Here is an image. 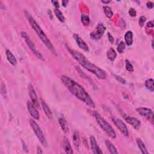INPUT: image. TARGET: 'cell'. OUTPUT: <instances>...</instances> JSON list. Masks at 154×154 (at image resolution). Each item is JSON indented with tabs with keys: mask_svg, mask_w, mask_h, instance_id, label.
Wrapping results in <instances>:
<instances>
[{
	"mask_svg": "<svg viewBox=\"0 0 154 154\" xmlns=\"http://www.w3.org/2000/svg\"><path fill=\"white\" fill-rule=\"evenodd\" d=\"M112 120L114 123V124L116 126L118 129L126 137H128L129 135V131L128 128L124 122L120 120V119L115 117L112 118Z\"/></svg>",
	"mask_w": 154,
	"mask_h": 154,
	"instance_id": "obj_9",
	"label": "cell"
},
{
	"mask_svg": "<svg viewBox=\"0 0 154 154\" xmlns=\"http://www.w3.org/2000/svg\"><path fill=\"white\" fill-rule=\"evenodd\" d=\"M28 91H29V95L31 99V101H32V102L34 104V105L37 108V109H40V105L39 103H38L37 95L32 84H28Z\"/></svg>",
	"mask_w": 154,
	"mask_h": 154,
	"instance_id": "obj_10",
	"label": "cell"
},
{
	"mask_svg": "<svg viewBox=\"0 0 154 154\" xmlns=\"http://www.w3.org/2000/svg\"><path fill=\"white\" fill-rule=\"evenodd\" d=\"M147 27H149V28H153V22L152 21H150V22H148L147 23Z\"/></svg>",
	"mask_w": 154,
	"mask_h": 154,
	"instance_id": "obj_38",
	"label": "cell"
},
{
	"mask_svg": "<svg viewBox=\"0 0 154 154\" xmlns=\"http://www.w3.org/2000/svg\"><path fill=\"white\" fill-rule=\"evenodd\" d=\"M27 107L28 110L30 115L32 116V118L36 120L39 119L40 118L39 113H38L37 110V108L34 105V104L32 102L28 101L27 103Z\"/></svg>",
	"mask_w": 154,
	"mask_h": 154,
	"instance_id": "obj_13",
	"label": "cell"
},
{
	"mask_svg": "<svg viewBox=\"0 0 154 154\" xmlns=\"http://www.w3.org/2000/svg\"><path fill=\"white\" fill-rule=\"evenodd\" d=\"M153 41H152V48H153Z\"/></svg>",
	"mask_w": 154,
	"mask_h": 154,
	"instance_id": "obj_41",
	"label": "cell"
},
{
	"mask_svg": "<svg viewBox=\"0 0 154 154\" xmlns=\"http://www.w3.org/2000/svg\"><path fill=\"white\" fill-rule=\"evenodd\" d=\"M58 123H59L61 129L63 130V131L65 133H67L69 131V127H68L66 120L63 118H60L58 119Z\"/></svg>",
	"mask_w": 154,
	"mask_h": 154,
	"instance_id": "obj_22",
	"label": "cell"
},
{
	"mask_svg": "<svg viewBox=\"0 0 154 154\" xmlns=\"http://www.w3.org/2000/svg\"><path fill=\"white\" fill-rule=\"evenodd\" d=\"M102 3H104V4H109V3H110V1H101Z\"/></svg>",
	"mask_w": 154,
	"mask_h": 154,
	"instance_id": "obj_40",
	"label": "cell"
},
{
	"mask_svg": "<svg viewBox=\"0 0 154 154\" xmlns=\"http://www.w3.org/2000/svg\"><path fill=\"white\" fill-rule=\"evenodd\" d=\"M25 14L26 18H27L31 26H32L33 29L35 31L37 35L40 38V39L45 45V47H47L52 54L56 55V51L53 45L50 41L47 36L46 35V34L45 33L42 28L40 27V25L38 24V23L36 21V20L31 16V14L27 11H25Z\"/></svg>",
	"mask_w": 154,
	"mask_h": 154,
	"instance_id": "obj_3",
	"label": "cell"
},
{
	"mask_svg": "<svg viewBox=\"0 0 154 154\" xmlns=\"http://www.w3.org/2000/svg\"><path fill=\"white\" fill-rule=\"evenodd\" d=\"M146 6H147V7H148V9H151L153 7V3L151 2V1H149V2L147 3V4H146Z\"/></svg>",
	"mask_w": 154,
	"mask_h": 154,
	"instance_id": "obj_35",
	"label": "cell"
},
{
	"mask_svg": "<svg viewBox=\"0 0 154 154\" xmlns=\"http://www.w3.org/2000/svg\"><path fill=\"white\" fill-rule=\"evenodd\" d=\"M6 54L7 59L9 61V62L13 66H16L18 61L16 57H15V56L13 55V54L9 50H6Z\"/></svg>",
	"mask_w": 154,
	"mask_h": 154,
	"instance_id": "obj_16",
	"label": "cell"
},
{
	"mask_svg": "<svg viewBox=\"0 0 154 154\" xmlns=\"http://www.w3.org/2000/svg\"><path fill=\"white\" fill-rule=\"evenodd\" d=\"M54 13L56 14V17L58 18V19L61 22H65V18L63 14L58 9H54Z\"/></svg>",
	"mask_w": 154,
	"mask_h": 154,
	"instance_id": "obj_26",
	"label": "cell"
},
{
	"mask_svg": "<svg viewBox=\"0 0 154 154\" xmlns=\"http://www.w3.org/2000/svg\"><path fill=\"white\" fill-rule=\"evenodd\" d=\"M37 153H43V151H42L41 148L38 146L37 147Z\"/></svg>",
	"mask_w": 154,
	"mask_h": 154,
	"instance_id": "obj_37",
	"label": "cell"
},
{
	"mask_svg": "<svg viewBox=\"0 0 154 154\" xmlns=\"http://www.w3.org/2000/svg\"><path fill=\"white\" fill-rule=\"evenodd\" d=\"M69 52H70L72 56L74 58L84 69L93 73L99 79L104 80L106 78L107 75L105 71H103L102 69L99 68L97 66L91 63L82 54L78 51L72 50H69Z\"/></svg>",
	"mask_w": 154,
	"mask_h": 154,
	"instance_id": "obj_2",
	"label": "cell"
},
{
	"mask_svg": "<svg viewBox=\"0 0 154 154\" xmlns=\"http://www.w3.org/2000/svg\"><path fill=\"white\" fill-rule=\"evenodd\" d=\"M21 34L22 37L24 38V40L25 41L27 45L28 46V47L30 48L31 51L33 52V54L37 58L40 59L41 60H45V58H44L43 56H42V54L40 52V51H38L37 50L34 43H33V42L32 40H31V38L27 35V34L25 32H22L21 33Z\"/></svg>",
	"mask_w": 154,
	"mask_h": 154,
	"instance_id": "obj_5",
	"label": "cell"
},
{
	"mask_svg": "<svg viewBox=\"0 0 154 154\" xmlns=\"http://www.w3.org/2000/svg\"><path fill=\"white\" fill-rule=\"evenodd\" d=\"M128 13H129V14L130 15V16H132V17H135V16H136V15H137V12L133 8H131L129 10Z\"/></svg>",
	"mask_w": 154,
	"mask_h": 154,
	"instance_id": "obj_31",
	"label": "cell"
},
{
	"mask_svg": "<svg viewBox=\"0 0 154 154\" xmlns=\"http://www.w3.org/2000/svg\"><path fill=\"white\" fill-rule=\"evenodd\" d=\"M107 57L109 60L113 61L117 57V53L113 48H110L107 51Z\"/></svg>",
	"mask_w": 154,
	"mask_h": 154,
	"instance_id": "obj_23",
	"label": "cell"
},
{
	"mask_svg": "<svg viewBox=\"0 0 154 154\" xmlns=\"http://www.w3.org/2000/svg\"><path fill=\"white\" fill-rule=\"evenodd\" d=\"M61 80L66 88L75 98L78 99L80 101L89 107H95L93 99L91 98L86 90L80 84L71 79L70 77L66 75L61 76Z\"/></svg>",
	"mask_w": 154,
	"mask_h": 154,
	"instance_id": "obj_1",
	"label": "cell"
},
{
	"mask_svg": "<svg viewBox=\"0 0 154 154\" xmlns=\"http://www.w3.org/2000/svg\"><path fill=\"white\" fill-rule=\"evenodd\" d=\"M146 17H144V16H142L140 18H139V21H138V23H139V25L141 26V27H143L144 22L146 21Z\"/></svg>",
	"mask_w": 154,
	"mask_h": 154,
	"instance_id": "obj_32",
	"label": "cell"
},
{
	"mask_svg": "<svg viewBox=\"0 0 154 154\" xmlns=\"http://www.w3.org/2000/svg\"><path fill=\"white\" fill-rule=\"evenodd\" d=\"M51 2L53 4L54 6L56 7V9H58L59 8L60 6H59V3H58V1H52Z\"/></svg>",
	"mask_w": 154,
	"mask_h": 154,
	"instance_id": "obj_36",
	"label": "cell"
},
{
	"mask_svg": "<svg viewBox=\"0 0 154 154\" xmlns=\"http://www.w3.org/2000/svg\"><path fill=\"white\" fill-rule=\"evenodd\" d=\"M81 21L82 24L84 26H88L90 24V20L88 15H86L85 14H82L81 16Z\"/></svg>",
	"mask_w": 154,
	"mask_h": 154,
	"instance_id": "obj_27",
	"label": "cell"
},
{
	"mask_svg": "<svg viewBox=\"0 0 154 154\" xmlns=\"http://www.w3.org/2000/svg\"><path fill=\"white\" fill-rule=\"evenodd\" d=\"M1 95L3 96V97H6L7 96V90L6 88V85L2 82L1 83Z\"/></svg>",
	"mask_w": 154,
	"mask_h": 154,
	"instance_id": "obj_30",
	"label": "cell"
},
{
	"mask_svg": "<svg viewBox=\"0 0 154 154\" xmlns=\"http://www.w3.org/2000/svg\"><path fill=\"white\" fill-rule=\"evenodd\" d=\"M72 139H73V143H74V145L75 146V148L76 149H78L80 146L81 140H80V137L79 133L78 131H76L74 133Z\"/></svg>",
	"mask_w": 154,
	"mask_h": 154,
	"instance_id": "obj_18",
	"label": "cell"
},
{
	"mask_svg": "<svg viewBox=\"0 0 154 154\" xmlns=\"http://www.w3.org/2000/svg\"><path fill=\"white\" fill-rule=\"evenodd\" d=\"M136 143L137 144L138 147L139 148V149H140V151H141L142 153H143V154H148L149 153L148 151H147V149H146V147L144 143L140 139V138H137V139H136Z\"/></svg>",
	"mask_w": 154,
	"mask_h": 154,
	"instance_id": "obj_20",
	"label": "cell"
},
{
	"mask_svg": "<svg viewBox=\"0 0 154 154\" xmlns=\"http://www.w3.org/2000/svg\"><path fill=\"white\" fill-rule=\"evenodd\" d=\"M125 45L128 46L132 45L133 43V33L131 31H128V32L125 34Z\"/></svg>",
	"mask_w": 154,
	"mask_h": 154,
	"instance_id": "obj_19",
	"label": "cell"
},
{
	"mask_svg": "<svg viewBox=\"0 0 154 154\" xmlns=\"http://www.w3.org/2000/svg\"><path fill=\"white\" fill-rule=\"evenodd\" d=\"M124 118L128 124H130L134 129L137 130L140 129L142 124L141 122L137 118L129 116H124Z\"/></svg>",
	"mask_w": 154,
	"mask_h": 154,
	"instance_id": "obj_11",
	"label": "cell"
},
{
	"mask_svg": "<svg viewBox=\"0 0 154 154\" xmlns=\"http://www.w3.org/2000/svg\"><path fill=\"white\" fill-rule=\"evenodd\" d=\"M103 9H104V12L105 14V16L108 18H111L113 16V12L111 10V9L110 8V7L109 6H104L103 7Z\"/></svg>",
	"mask_w": 154,
	"mask_h": 154,
	"instance_id": "obj_24",
	"label": "cell"
},
{
	"mask_svg": "<svg viewBox=\"0 0 154 154\" xmlns=\"http://www.w3.org/2000/svg\"><path fill=\"white\" fill-rule=\"evenodd\" d=\"M105 145L107 146L108 150H109V151L110 153L116 154V153H119L118 151H117V149L116 148V147L113 144V143H111L109 140H106L105 141Z\"/></svg>",
	"mask_w": 154,
	"mask_h": 154,
	"instance_id": "obj_21",
	"label": "cell"
},
{
	"mask_svg": "<svg viewBox=\"0 0 154 154\" xmlns=\"http://www.w3.org/2000/svg\"><path fill=\"white\" fill-rule=\"evenodd\" d=\"M29 122L31 127H32V128L33 129V131L34 132L38 139L39 140L41 143L45 146H47V141H46L45 137L39 126L37 125L36 121L34 120L33 119H30Z\"/></svg>",
	"mask_w": 154,
	"mask_h": 154,
	"instance_id": "obj_6",
	"label": "cell"
},
{
	"mask_svg": "<svg viewBox=\"0 0 154 154\" xmlns=\"http://www.w3.org/2000/svg\"><path fill=\"white\" fill-rule=\"evenodd\" d=\"M74 38L75 41H76L77 45H78V47L82 50L83 51L86 52H89V48L87 44L86 43V42L84 41L82 38L77 34H74Z\"/></svg>",
	"mask_w": 154,
	"mask_h": 154,
	"instance_id": "obj_12",
	"label": "cell"
},
{
	"mask_svg": "<svg viewBox=\"0 0 154 154\" xmlns=\"http://www.w3.org/2000/svg\"><path fill=\"white\" fill-rule=\"evenodd\" d=\"M136 111L142 117L149 120L152 124H153V113L151 109L145 107H139L137 108Z\"/></svg>",
	"mask_w": 154,
	"mask_h": 154,
	"instance_id": "obj_8",
	"label": "cell"
},
{
	"mask_svg": "<svg viewBox=\"0 0 154 154\" xmlns=\"http://www.w3.org/2000/svg\"><path fill=\"white\" fill-rule=\"evenodd\" d=\"M106 31V27L102 23H99L96 27L95 30L91 32L90 34V36L91 39L93 40H99L104 35Z\"/></svg>",
	"mask_w": 154,
	"mask_h": 154,
	"instance_id": "obj_7",
	"label": "cell"
},
{
	"mask_svg": "<svg viewBox=\"0 0 154 154\" xmlns=\"http://www.w3.org/2000/svg\"><path fill=\"white\" fill-rule=\"evenodd\" d=\"M94 116L99 126L102 128V129L108 136L111 138H113V139H114V138H116V134L112 126L109 124V122L106 121L97 112H95Z\"/></svg>",
	"mask_w": 154,
	"mask_h": 154,
	"instance_id": "obj_4",
	"label": "cell"
},
{
	"mask_svg": "<svg viewBox=\"0 0 154 154\" xmlns=\"http://www.w3.org/2000/svg\"><path fill=\"white\" fill-rule=\"evenodd\" d=\"M108 38H109V40L110 42H111V43H114V37L110 33H108Z\"/></svg>",
	"mask_w": 154,
	"mask_h": 154,
	"instance_id": "obj_34",
	"label": "cell"
},
{
	"mask_svg": "<svg viewBox=\"0 0 154 154\" xmlns=\"http://www.w3.org/2000/svg\"><path fill=\"white\" fill-rule=\"evenodd\" d=\"M115 78H116V80L120 83L122 84H125L126 83V81L125 80H124L123 78H122V77L120 76H119L118 75H115Z\"/></svg>",
	"mask_w": 154,
	"mask_h": 154,
	"instance_id": "obj_33",
	"label": "cell"
},
{
	"mask_svg": "<svg viewBox=\"0 0 154 154\" xmlns=\"http://www.w3.org/2000/svg\"><path fill=\"white\" fill-rule=\"evenodd\" d=\"M63 149H64V150L66 153L72 154L74 153V151L72 150L71 143H70V142H69L68 138L66 137H65L63 138Z\"/></svg>",
	"mask_w": 154,
	"mask_h": 154,
	"instance_id": "obj_15",
	"label": "cell"
},
{
	"mask_svg": "<svg viewBox=\"0 0 154 154\" xmlns=\"http://www.w3.org/2000/svg\"><path fill=\"white\" fill-rule=\"evenodd\" d=\"M69 3V1H63V2H62V4H63V6H64V7H66V6L67 5V3Z\"/></svg>",
	"mask_w": 154,
	"mask_h": 154,
	"instance_id": "obj_39",
	"label": "cell"
},
{
	"mask_svg": "<svg viewBox=\"0 0 154 154\" xmlns=\"http://www.w3.org/2000/svg\"><path fill=\"white\" fill-rule=\"evenodd\" d=\"M125 67H126V69L128 72H131L134 71V67L128 60H125Z\"/></svg>",
	"mask_w": 154,
	"mask_h": 154,
	"instance_id": "obj_29",
	"label": "cell"
},
{
	"mask_svg": "<svg viewBox=\"0 0 154 154\" xmlns=\"http://www.w3.org/2000/svg\"><path fill=\"white\" fill-rule=\"evenodd\" d=\"M41 105L42 107V109L47 116V117L50 119H52V111L51 110V109H50V107L48 106V105L45 103V102L44 101H43L42 99H41Z\"/></svg>",
	"mask_w": 154,
	"mask_h": 154,
	"instance_id": "obj_17",
	"label": "cell"
},
{
	"mask_svg": "<svg viewBox=\"0 0 154 154\" xmlns=\"http://www.w3.org/2000/svg\"><path fill=\"white\" fill-rule=\"evenodd\" d=\"M90 143L91 149L92 152L95 154L102 153V151L99 147L96 138L94 136H93V135L90 136Z\"/></svg>",
	"mask_w": 154,
	"mask_h": 154,
	"instance_id": "obj_14",
	"label": "cell"
},
{
	"mask_svg": "<svg viewBox=\"0 0 154 154\" xmlns=\"http://www.w3.org/2000/svg\"><path fill=\"white\" fill-rule=\"evenodd\" d=\"M153 80L152 78H149L148 80H147L145 82V86L147 88V89H148L149 90H150L151 91L153 92L154 90V86H153Z\"/></svg>",
	"mask_w": 154,
	"mask_h": 154,
	"instance_id": "obj_25",
	"label": "cell"
},
{
	"mask_svg": "<svg viewBox=\"0 0 154 154\" xmlns=\"http://www.w3.org/2000/svg\"><path fill=\"white\" fill-rule=\"evenodd\" d=\"M117 50L119 53L124 52L125 50V43L124 42L121 41L118 45Z\"/></svg>",
	"mask_w": 154,
	"mask_h": 154,
	"instance_id": "obj_28",
	"label": "cell"
}]
</instances>
